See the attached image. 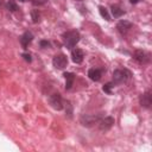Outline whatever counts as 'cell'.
<instances>
[{
	"mask_svg": "<svg viewBox=\"0 0 152 152\" xmlns=\"http://www.w3.org/2000/svg\"><path fill=\"white\" fill-rule=\"evenodd\" d=\"M78 40H80V33L76 30L68 31L63 34V42L68 49H72L78 43Z\"/></svg>",
	"mask_w": 152,
	"mask_h": 152,
	"instance_id": "1",
	"label": "cell"
},
{
	"mask_svg": "<svg viewBox=\"0 0 152 152\" xmlns=\"http://www.w3.org/2000/svg\"><path fill=\"white\" fill-rule=\"evenodd\" d=\"M131 77V71L127 69H116L113 72V82L114 83H124Z\"/></svg>",
	"mask_w": 152,
	"mask_h": 152,
	"instance_id": "2",
	"label": "cell"
},
{
	"mask_svg": "<svg viewBox=\"0 0 152 152\" xmlns=\"http://www.w3.org/2000/svg\"><path fill=\"white\" fill-rule=\"evenodd\" d=\"M49 102H50L51 107L55 108V109H57V110H61V109H63V107H64L62 96H61L58 93L52 94V95L49 97Z\"/></svg>",
	"mask_w": 152,
	"mask_h": 152,
	"instance_id": "3",
	"label": "cell"
},
{
	"mask_svg": "<svg viewBox=\"0 0 152 152\" xmlns=\"http://www.w3.org/2000/svg\"><path fill=\"white\" fill-rule=\"evenodd\" d=\"M101 120V115H88V114H86V115H82L81 116V124L83 125V126H87V127H90V126H93L94 124H96V122H99Z\"/></svg>",
	"mask_w": 152,
	"mask_h": 152,
	"instance_id": "4",
	"label": "cell"
},
{
	"mask_svg": "<svg viewBox=\"0 0 152 152\" xmlns=\"http://www.w3.org/2000/svg\"><path fill=\"white\" fill-rule=\"evenodd\" d=\"M52 64L55 68L57 69H64L66 65H68V58L63 53H59V55H56L52 59Z\"/></svg>",
	"mask_w": 152,
	"mask_h": 152,
	"instance_id": "5",
	"label": "cell"
},
{
	"mask_svg": "<svg viewBox=\"0 0 152 152\" xmlns=\"http://www.w3.org/2000/svg\"><path fill=\"white\" fill-rule=\"evenodd\" d=\"M114 122H115L114 118H112V116H106V118H103V119H101V120L99 121V128H100V131H102V132H107V131H109V129L113 127Z\"/></svg>",
	"mask_w": 152,
	"mask_h": 152,
	"instance_id": "6",
	"label": "cell"
},
{
	"mask_svg": "<svg viewBox=\"0 0 152 152\" xmlns=\"http://www.w3.org/2000/svg\"><path fill=\"white\" fill-rule=\"evenodd\" d=\"M133 59L139 64H146L150 61V55L142 50H137L133 55Z\"/></svg>",
	"mask_w": 152,
	"mask_h": 152,
	"instance_id": "7",
	"label": "cell"
},
{
	"mask_svg": "<svg viewBox=\"0 0 152 152\" xmlns=\"http://www.w3.org/2000/svg\"><path fill=\"white\" fill-rule=\"evenodd\" d=\"M140 104L145 108H151V104H152V95H151V91L147 90L146 93L141 94L140 96Z\"/></svg>",
	"mask_w": 152,
	"mask_h": 152,
	"instance_id": "8",
	"label": "cell"
},
{
	"mask_svg": "<svg viewBox=\"0 0 152 152\" xmlns=\"http://www.w3.org/2000/svg\"><path fill=\"white\" fill-rule=\"evenodd\" d=\"M116 28L121 34H126L132 28V23H129L128 20H120L116 25Z\"/></svg>",
	"mask_w": 152,
	"mask_h": 152,
	"instance_id": "9",
	"label": "cell"
},
{
	"mask_svg": "<svg viewBox=\"0 0 152 152\" xmlns=\"http://www.w3.org/2000/svg\"><path fill=\"white\" fill-rule=\"evenodd\" d=\"M32 39H33V34H32L31 32H28V31L24 32V33L21 34V37H20V43H21L23 48H24V49H27V46H28V44L32 42Z\"/></svg>",
	"mask_w": 152,
	"mask_h": 152,
	"instance_id": "10",
	"label": "cell"
},
{
	"mask_svg": "<svg viewBox=\"0 0 152 152\" xmlns=\"http://www.w3.org/2000/svg\"><path fill=\"white\" fill-rule=\"evenodd\" d=\"M71 57H72V61L76 64H80V63H82L84 55H83V51L81 49H74L72 52H71Z\"/></svg>",
	"mask_w": 152,
	"mask_h": 152,
	"instance_id": "11",
	"label": "cell"
},
{
	"mask_svg": "<svg viewBox=\"0 0 152 152\" xmlns=\"http://www.w3.org/2000/svg\"><path fill=\"white\" fill-rule=\"evenodd\" d=\"M88 76H89V78L91 81L97 82V81H100V78L102 76V71L100 69H97V68H93V69H90L88 71Z\"/></svg>",
	"mask_w": 152,
	"mask_h": 152,
	"instance_id": "12",
	"label": "cell"
},
{
	"mask_svg": "<svg viewBox=\"0 0 152 152\" xmlns=\"http://www.w3.org/2000/svg\"><path fill=\"white\" fill-rule=\"evenodd\" d=\"M64 77H65V89L69 90L74 84L75 75L72 72H64Z\"/></svg>",
	"mask_w": 152,
	"mask_h": 152,
	"instance_id": "13",
	"label": "cell"
},
{
	"mask_svg": "<svg viewBox=\"0 0 152 152\" xmlns=\"http://www.w3.org/2000/svg\"><path fill=\"white\" fill-rule=\"evenodd\" d=\"M112 14L114 15V18H120L121 15L125 14V11H124L120 6H118V5H113V6H112Z\"/></svg>",
	"mask_w": 152,
	"mask_h": 152,
	"instance_id": "14",
	"label": "cell"
},
{
	"mask_svg": "<svg viewBox=\"0 0 152 152\" xmlns=\"http://www.w3.org/2000/svg\"><path fill=\"white\" fill-rule=\"evenodd\" d=\"M99 11H100V14H101V17H102V18H104L106 20H110V17H109L108 11H107V8H106V7L100 6V7H99Z\"/></svg>",
	"mask_w": 152,
	"mask_h": 152,
	"instance_id": "15",
	"label": "cell"
},
{
	"mask_svg": "<svg viewBox=\"0 0 152 152\" xmlns=\"http://www.w3.org/2000/svg\"><path fill=\"white\" fill-rule=\"evenodd\" d=\"M31 17H32V21L33 23H38L39 21V18H40V14H39L38 10H33L31 12Z\"/></svg>",
	"mask_w": 152,
	"mask_h": 152,
	"instance_id": "16",
	"label": "cell"
},
{
	"mask_svg": "<svg viewBox=\"0 0 152 152\" xmlns=\"http://www.w3.org/2000/svg\"><path fill=\"white\" fill-rule=\"evenodd\" d=\"M7 8L11 11V12H15L17 10H18V7H17V5H15V2L14 1H12V0H10L8 2H7Z\"/></svg>",
	"mask_w": 152,
	"mask_h": 152,
	"instance_id": "17",
	"label": "cell"
},
{
	"mask_svg": "<svg viewBox=\"0 0 152 152\" xmlns=\"http://www.w3.org/2000/svg\"><path fill=\"white\" fill-rule=\"evenodd\" d=\"M113 87H114V84H113L112 82H108V83H106V84L103 86V88H102V89H103V91H104V93L110 94V93H112V88H113Z\"/></svg>",
	"mask_w": 152,
	"mask_h": 152,
	"instance_id": "18",
	"label": "cell"
},
{
	"mask_svg": "<svg viewBox=\"0 0 152 152\" xmlns=\"http://www.w3.org/2000/svg\"><path fill=\"white\" fill-rule=\"evenodd\" d=\"M31 1H32L33 5H36V6H40V5H44L48 0H31Z\"/></svg>",
	"mask_w": 152,
	"mask_h": 152,
	"instance_id": "19",
	"label": "cell"
},
{
	"mask_svg": "<svg viewBox=\"0 0 152 152\" xmlns=\"http://www.w3.org/2000/svg\"><path fill=\"white\" fill-rule=\"evenodd\" d=\"M66 107H68V108H65V112H66V114H68L69 116H71L72 112H71V104H70V102H69V101L66 102Z\"/></svg>",
	"mask_w": 152,
	"mask_h": 152,
	"instance_id": "20",
	"label": "cell"
},
{
	"mask_svg": "<svg viewBox=\"0 0 152 152\" xmlns=\"http://www.w3.org/2000/svg\"><path fill=\"white\" fill-rule=\"evenodd\" d=\"M39 45H40L42 48H49V46H50V43H49L48 40H40Z\"/></svg>",
	"mask_w": 152,
	"mask_h": 152,
	"instance_id": "21",
	"label": "cell"
},
{
	"mask_svg": "<svg viewBox=\"0 0 152 152\" xmlns=\"http://www.w3.org/2000/svg\"><path fill=\"white\" fill-rule=\"evenodd\" d=\"M23 57H24V59H25L26 62H31V61H32V58H31V55H30V53H23Z\"/></svg>",
	"mask_w": 152,
	"mask_h": 152,
	"instance_id": "22",
	"label": "cell"
},
{
	"mask_svg": "<svg viewBox=\"0 0 152 152\" xmlns=\"http://www.w3.org/2000/svg\"><path fill=\"white\" fill-rule=\"evenodd\" d=\"M129 1H131V4H137L139 0H129Z\"/></svg>",
	"mask_w": 152,
	"mask_h": 152,
	"instance_id": "23",
	"label": "cell"
},
{
	"mask_svg": "<svg viewBox=\"0 0 152 152\" xmlns=\"http://www.w3.org/2000/svg\"><path fill=\"white\" fill-rule=\"evenodd\" d=\"M20 1H26V0H20Z\"/></svg>",
	"mask_w": 152,
	"mask_h": 152,
	"instance_id": "24",
	"label": "cell"
},
{
	"mask_svg": "<svg viewBox=\"0 0 152 152\" xmlns=\"http://www.w3.org/2000/svg\"><path fill=\"white\" fill-rule=\"evenodd\" d=\"M0 5H1V0H0Z\"/></svg>",
	"mask_w": 152,
	"mask_h": 152,
	"instance_id": "25",
	"label": "cell"
}]
</instances>
